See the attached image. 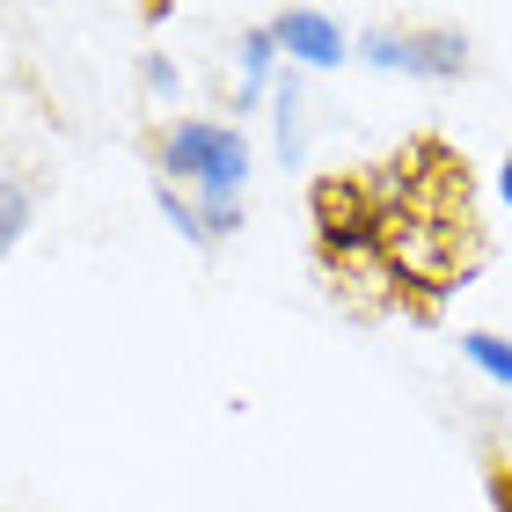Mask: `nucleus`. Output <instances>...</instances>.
<instances>
[{
  "mask_svg": "<svg viewBox=\"0 0 512 512\" xmlns=\"http://www.w3.org/2000/svg\"><path fill=\"white\" fill-rule=\"evenodd\" d=\"M359 59L381 74H417V81H461L469 74V37L461 30H366Z\"/></svg>",
  "mask_w": 512,
  "mask_h": 512,
  "instance_id": "2",
  "label": "nucleus"
},
{
  "mask_svg": "<svg viewBox=\"0 0 512 512\" xmlns=\"http://www.w3.org/2000/svg\"><path fill=\"white\" fill-rule=\"evenodd\" d=\"M498 191H505V205H512V161H505V169H498Z\"/></svg>",
  "mask_w": 512,
  "mask_h": 512,
  "instance_id": "11",
  "label": "nucleus"
},
{
  "mask_svg": "<svg viewBox=\"0 0 512 512\" xmlns=\"http://www.w3.org/2000/svg\"><path fill=\"white\" fill-rule=\"evenodd\" d=\"M154 205H161V220H169L191 249H213V235H205V220H198V198H183L176 183H154Z\"/></svg>",
  "mask_w": 512,
  "mask_h": 512,
  "instance_id": "7",
  "label": "nucleus"
},
{
  "mask_svg": "<svg viewBox=\"0 0 512 512\" xmlns=\"http://www.w3.org/2000/svg\"><path fill=\"white\" fill-rule=\"evenodd\" d=\"M278 74H286V52H278L271 22H264V30H242V37H235V110L271 103Z\"/></svg>",
  "mask_w": 512,
  "mask_h": 512,
  "instance_id": "4",
  "label": "nucleus"
},
{
  "mask_svg": "<svg viewBox=\"0 0 512 512\" xmlns=\"http://www.w3.org/2000/svg\"><path fill=\"white\" fill-rule=\"evenodd\" d=\"M461 359H469L491 388L512 395V337H498V330H461Z\"/></svg>",
  "mask_w": 512,
  "mask_h": 512,
  "instance_id": "6",
  "label": "nucleus"
},
{
  "mask_svg": "<svg viewBox=\"0 0 512 512\" xmlns=\"http://www.w3.org/2000/svg\"><path fill=\"white\" fill-rule=\"evenodd\" d=\"M271 125H278V161L300 169L308 161V74L300 66H286L278 88H271Z\"/></svg>",
  "mask_w": 512,
  "mask_h": 512,
  "instance_id": "5",
  "label": "nucleus"
},
{
  "mask_svg": "<svg viewBox=\"0 0 512 512\" xmlns=\"http://www.w3.org/2000/svg\"><path fill=\"white\" fill-rule=\"evenodd\" d=\"M198 220H205V235H235V227H242V205H227V198H198Z\"/></svg>",
  "mask_w": 512,
  "mask_h": 512,
  "instance_id": "10",
  "label": "nucleus"
},
{
  "mask_svg": "<svg viewBox=\"0 0 512 512\" xmlns=\"http://www.w3.org/2000/svg\"><path fill=\"white\" fill-rule=\"evenodd\" d=\"M139 81H147V96H154V103H176V88H183V74H176V59H169V52H147V59H139Z\"/></svg>",
  "mask_w": 512,
  "mask_h": 512,
  "instance_id": "9",
  "label": "nucleus"
},
{
  "mask_svg": "<svg viewBox=\"0 0 512 512\" xmlns=\"http://www.w3.org/2000/svg\"><path fill=\"white\" fill-rule=\"evenodd\" d=\"M249 132L235 125V118H176L169 132L154 139V169H161V183H191V198H227V205H242V191H249Z\"/></svg>",
  "mask_w": 512,
  "mask_h": 512,
  "instance_id": "1",
  "label": "nucleus"
},
{
  "mask_svg": "<svg viewBox=\"0 0 512 512\" xmlns=\"http://www.w3.org/2000/svg\"><path fill=\"white\" fill-rule=\"evenodd\" d=\"M22 235H30V191H22V183H8V191H0V242L22 249Z\"/></svg>",
  "mask_w": 512,
  "mask_h": 512,
  "instance_id": "8",
  "label": "nucleus"
},
{
  "mask_svg": "<svg viewBox=\"0 0 512 512\" xmlns=\"http://www.w3.org/2000/svg\"><path fill=\"white\" fill-rule=\"evenodd\" d=\"M271 37H278V52H286V66H300V74H330V66L359 59V44L344 37V22L330 8H286V15H271Z\"/></svg>",
  "mask_w": 512,
  "mask_h": 512,
  "instance_id": "3",
  "label": "nucleus"
}]
</instances>
